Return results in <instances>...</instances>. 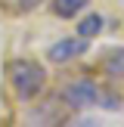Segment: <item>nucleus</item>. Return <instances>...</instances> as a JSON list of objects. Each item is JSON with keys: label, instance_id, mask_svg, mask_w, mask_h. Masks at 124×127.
Instances as JSON below:
<instances>
[{"label": "nucleus", "instance_id": "f257e3e1", "mask_svg": "<svg viewBox=\"0 0 124 127\" xmlns=\"http://www.w3.org/2000/svg\"><path fill=\"white\" fill-rule=\"evenodd\" d=\"M6 78L22 102H34L47 87V68L34 59H12L6 65Z\"/></svg>", "mask_w": 124, "mask_h": 127}, {"label": "nucleus", "instance_id": "6e6552de", "mask_svg": "<svg viewBox=\"0 0 124 127\" xmlns=\"http://www.w3.org/2000/svg\"><path fill=\"white\" fill-rule=\"evenodd\" d=\"M34 3H40V0H22V3H19V9H31Z\"/></svg>", "mask_w": 124, "mask_h": 127}, {"label": "nucleus", "instance_id": "423d86ee", "mask_svg": "<svg viewBox=\"0 0 124 127\" xmlns=\"http://www.w3.org/2000/svg\"><path fill=\"white\" fill-rule=\"evenodd\" d=\"M87 3L90 0H50V6H53V12L59 19H74L78 12L87 9Z\"/></svg>", "mask_w": 124, "mask_h": 127}, {"label": "nucleus", "instance_id": "f03ea898", "mask_svg": "<svg viewBox=\"0 0 124 127\" xmlns=\"http://www.w3.org/2000/svg\"><path fill=\"white\" fill-rule=\"evenodd\" d=\"M62 102H65L68 109H74V112H84V109H90V105L99 102V87L93 84L90 78H78V81H71V84H65Z\"/></svg>", "mask_w": 124, "mask_h": 127}, {"label": "nucleus", "instance_id": "20e7f679", "mask_svg": "<svg viewBox=\"0 0 124 127\" xmlns=\"http://www.w3.org/2000/svg\"><path fill=\"white\" fill-rule=\"evenodd\" d=\"M102 71L109 74V78H115V81H124V47H112V50H105V56H102Z\"/></svg>", "mask_w": 124, "mask_h": 127}, {"label": "nucleus", "instance_id": "0eeeda50", "mask_svg": "<svg viewBox=\"0 0 124 127\" xmlns=\"http://www.w3.org/2000/svg\"><path fill=\"white\" fill-rule=\"evenodd\" d=\"M99 99H102V109H121V96H118V93H102L99 90Z\"/></svg>", "mask_w": 124, "mask_h": 127}, {"label": "nucleus", "instance_id": "39448f33", "mask_svg": "<svg viewBox=\"0 0 124 127\" xmlns=\"http://www.w3.org/2000/svg\"><path fill=\"white\" fill-rule=\"evenodd\" d=\"M102 31H105V19L99 16V12H87V16L81 19V25H78V34H81V37H87V40L99 37Z\"/></svg>", "mask_w": 124, "mask_h": 127}, {"label": "nucleus", "instance_id": "7ed1b4c3", "mask_svg": "<svg viewBox=\"0 0 124 127\" xmlns=\"http://www.w3.org/2000/svg\"><path fill=\"white\" fill-rule=\"evenodd\" d=\"M87 50H90V40H87V37H81V34L78 37H62V40H56L53 47L47 50V59L56 62V65H65V62L84 56Z\"/></svg>", "mask_w": 124, "mask_h": 127}]
</instances>
